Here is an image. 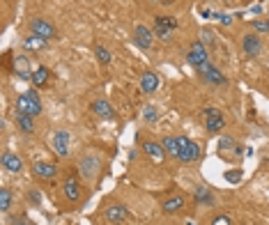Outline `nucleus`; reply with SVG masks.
<instances>
[{
    "label": "nucleus",
    "instance_id": "obj_1",
    "mask_svg": "<svg viewBox=\"0 0 269 225\" xmlns=\"http://www.w3.org/2000/svg\"><path fill=\"white\" fill-rule=\"evenodd\" d=\"M161 145L166 150V154H170L172 159L177 161H184V163H191V161L200 159V147L191 138H187V136H168V138H163Z\"/></svg>",
    "mask_w": 269,
    "mask_h": 225
},
{
    "label": "nucleus",
    "instance_id": "obj_2",
    "mask_svg": "<svg viewBox=\"0 0 269 225\" xmlns=\"http://www.w3.org/2000/svg\"><path fill=\"white\" fill-rule=\"evenodd\" d=\"M17 113H23V115H33L37 118L39 113H42V99L35 90H28L23 92L21 96L17 99Z\"/></svg>",
    "mask_w": 269,
    "mask_h": 225
},
{
    "label": "nucleus",
    "instance_id": "obj_3",
    "mask_svg": "<svg viewBox=\"0 0 269 225\" xmlns=\"http://www.w3.org/2000/svg\"><path fill=\"white\" fill-rule=\"evenodd\" d=\"M102 168V161H99L97 154H83L81 161H78V172H81L85 179H95Z\"/></svg>",
    "mask_w": 269,
    "mask_h": 225
},
{
    "label": "nucleus",
    "instance_id": "obj_4",
    "mask_svg": "<svg viewBox=\"0 0 269 225\" xmlns=\"http://www.w3.org/2000/svg\"><path fill=\"white\" fill-rule=\"evenodd\" d=\"M205 127L210 134H219L221 129L226 127V118H223V113L219 108H205Z\"/></svg>",
    "mask_w": 269,
    "mask_h": 225
},
{
    "label": "nucleus",
    "instance_id": "obj_5",
    "mask_svg": "<svg viewBox=\"0 0 269 225\" xmlns=\"http://www.w3.org/2000/svg\"><path fill=\"white\" fill-rule=\"evenodd\" d=\"M177 28V21L172 16H156L154 19V30H156V37L163 39V42H170V30Z\"/></svg>",
    "mask_w": 269,
    "mask_h": 225
},
{
    "label": "nucleus",
    "instance_id": "obj_6",
    "mask_svg": "<svg viewBox=\"0 0 269 225\" xmlns=\"http://www.w3.org/2000/svg\"><path fill=\"white\" fill-rule=\"evenodd\" d=\"M187 60L191 64H194L196 69H198L200 64H205V62H210V53H207V48H205V44L200 42H194L191 44V48H189V53H187Z\"/></svg>",
    "mask_w": 269,
    "mask_h": 225
},
{
    "label": "nucleus",
    "instance_id": "obj_7",
    "mask_svg": "<svg viewBox=\"0 0 269 225\" xmlns=\"http://www.w3.org/2000/svg\"><path fill=\"white\" fill-rule=\"evenodd\" d=\"M198 74L203 76V80H207V83H212V85H226V83H228L226 76L221 74V71L216 69L212 62L200 64V67H198Z\"/></svg>",
    "mask_w": 269,
    "mask_h": 225
},
{
    "label": "nucleus",
    "instance_id": "obj_8",
    "mask_svg": "<svg viewBox=\"0 0 269 225\" xmlns=\"http://www.w3.org/2000/svg\"><path fill=\"white\" fill-rule=\"evenodd\" d=\"M30 32L42 39H46V42L55 39V28L51 26L49 21H44V19H33V21H30Z\"/></svg>",
    "mask_w": 269,
    "mask_h": 225
},
{
    "label": "nucleus",
    "instance_id": "obj_9",
    "mask_svg": "<svg viewBox=\"0 0 269 225\" xmlns=\"http://www.w3.org/2000/svg\"><path fill=\"white\" fill-rule=\"evenodd\" d=\"M53 150H55V154L58 156H67L69 154V145H71V138H69V134H67L65 129H60V131H55L53 134Z\"/></svg>",
    "mask_w": 269,
    "mask_h": 225
},
{
    "label": "nucleus",
    "instance_id": "obj_10",
    "mask_svg": "<svg viewBox=\"0 0 269 225\" xmlns=\"http://www.w3.org/2000/svg\"><path fill=\"white\" fill-rule=\"evenodd\" d=\"M33 175L39 177V179H53L58 175V168L53 163H49V161H37L33 166Z\"/></svg>",
    "mask_w": 269,
    "mask_h": 225
},
{
    "label": "nucleus",
    "instance_id": "obj_11",
    "mask_svg": "<svg viewBox=\"0 0 269 225\" xmlns=\"http://www.w3.org/2000/svg\"><path fill=\"white\" fill-rule=\"evenodd\" d=\"M14 74L23 80H30L33 78V69H30V60L26 55H17L14 58Z\"/></svg>",
    "mask_w": 269,
    "mask_h": 225
},
{
    "label": "nucleus",
    "instance_id": "obj_12",
    "mask_svg": "<svg viewBox=\"0 0 269 225\" xmlns=\"http://www.w3.org/2000/svg\"><path fill=\"white\" fill-rule=\"evenodd\" d=\"M134 39H136V44H138L140 48H152V44H154L152 30H150V28H145V26H136Z\"/></svg>",
    "mask_w": 269,
    "mask_h": 225
},
{
    "label": "nucleus",
    "instance_id": "obj_13",
    "mask_svg": "<svg viewBox=\"0 0 269 225\" xmlns=\"http://www.w3.org/2000/svg\"><path fill=\"white\" fill-rule=\"evenodd\" d=\"M242 48H244V53H246V55L255 58V55L260 53V48H262V42H260L258 35H244V39H242Z\"/></svg>",
    "mask_w": 269,
    "mask_h": 225
},
{
    "label": "nucleus",
    "instance_id": "obj_14",
    "mask_svg": "<svg viewBox=\"0 0 269 225\" xmlns=\"http://www.w3.org/2000/svg\"><path fill=\"white\" fill-rule=\"evenodd\" d=\"M62 193H65V198L69 200V202H78V200H81V188H78V182L71 179V177H67L65 182H62Z\"/></svg>",
    "mask_w": 269,
    "mask_h": 225
},
{
    "label": "nucleus",
    "instance_id": "obj_15",
    "mask_svg": "<svg viewBox=\"0 0 269 225\" xmlns=\"http://www.w3.org/2000/svg\"><path fill=\"white\" fill-rule=\"evenodd\" d=\"M106 218L111 220V223H122V220L129 218V209L122 207V204H111V207L106 209Z\"/></svg>",
    "mask_w": 269,
    "mask_h": 225
},
{
    "label": "nucleus",
    "instance_id": "obj_16",
    "mask_svg": "<svg viewBox=\"0 0 269 225\" xmlns=\"http://www.w3.org/2000/svg\"><path fill=\"white\" fill-rule=\"evenodd\" d=\"M3 168L10 172H21V168H23L21 156H17L14 152H5V154H3Z\"/></svg>",
    "mask_w": 269,
    "mask_h": 225
},
{
    "label": "nucleus",
    "instance_id": "obj_17",
    "mask_svg": "<svg viewBox=\"0 0 269 225\" xmlns=\"http://www.w3.org/2000/svg\"><path fill=\"white\" fill-rule=\"evenodd\" d=\"M156 87H159V76H156V74H152V71H145V74L140 76V90L145 92V94L154 92Z\"/></svg>",
    "mask_w": 269,
    "mask_h": 225
},
{
    "label": "nucleus",
    "instance_id": "obj_18",
    "mask_svg": "<svg viewBox=\"0 0 269 225\" xmlns=\"http://www.w3.org/2000/svg\"><path fill=\"white\" fill-rule=\"evenodd\" d=\"M184 195H172V198H168V200H163V204H161V209H163V214H175V211H180V209L184 207Z\"/></svg>",
    "mask_w": 269,
    "mask_h": 225
},
{
    "label": "nucleus",
    "instance_id": "obj_19",
    "mask_svg": "<svg viewBox=\"0 0 269 225\" xmlns=\"http://www.w3.org/2000/svg\"><path fill=\"white\" fill-rule=\"evenodd\" d=\"M143 150H145V154H150L152 159H156V161H161L163 156H166V150H163V145L152 143V140H145V143H143Z\"/></svg>",
    "mask_w": 269,
    "mask_h": 225
},
{
    "label": "nucleus",
    "instance_id": "obj_20",
    "mask_svg": "<svg viewBox=\"0 0 269 225\" xmlns=\"http://www.w3.org/2000/svg\"><path fill=\"white\" fill-rule=\"evenodd\" d=\"M17 124L23 134H35V118L33 115H23V113H17Z\"/></svg>",
    "mask_w": 269,
    "mask_h": 225
},
{
    "label": "nucleus",
    "instance_id": "obj_21",
    "mask_svg": "<svg viewBox=\"0 0 269 225\" xmlns=\"http://www.w3.org/2000/svg\"><path fill=\"white\" fill-rule=\"evenodd\" d=\"M92 113H97L99 118H113V106L106 99H97V101L92 103Z\"/></svg>",
    "mask_w": 269,
    "mask_h": 225
},
{
    "label": "nucleus",
    "instance_id": "obj_22",
    "mask_svg": "<svg viewBox=\"0 0 269 225\" xmlns=\"http://www.w3.org/2000/svg\"><path fill=\"white\" fill-rule=\"evenodd\" d=\"M49 76H51V71L46 69V67H37V69L33 71V85L35 87H44L46 83H49Z\"/></svg>",
    "mask_w": 269,
    "mask_h": 225
},
{
    "label": "nucleus",
    "instance_id": "obj_23",
    "mask_svg": "<svg viewBox=\"0 0 269 225\" xmlns=\"http://www.w3.org/2000/svg\"><path fill=\"white\" fill-rule=\"evenodd\" d=\"M44 46H46V39L37 37V35H28V37L23 39V48H26V51H42Z\"/></svg>",
    "mask_w": 269,
    "mask_h": 225
},
{
    "label": "nucleus",
    "instance_id": "obj_24",
    "mask_svg": "<svg viewBox=\"0 0 269 225\" xmlns=\"http://www.w3.org/2000/svg\"><path fill=\"white\" fill-rule=\"evenodd\" d=\"M10 207H12L10 188H0V211H10Z\"/></svg>",
    "mask_w": 269,
    "mask_h": 225
},
{
    "label": "nucleus",
    "instance_id": "obj_25",
    "mask_svg": "<svg viewBox=\"0 0 269 225\" xmlns=\"http://www.w3.org/2000/svg\"><path fill=\"white\" fill-rule=\"evenodd\" d=\"M95 55H97V60L102 64H108L111 62V53H108V48H104L102 44H97V46H95Z\"/></svg>",
    "mask_w": 269,
    "mask_h": 225
},
{
    "label": "nucleus",
    "instance_id": "obj_26",
    "mask_svg": "<svg viewBox=\"0 0 269 225\" xmlns=\"http://www.w3.org/2000/svg\"><path fill=\"white\" fill-rule=\"evenodd\" d=\"M200 42H203L205 46L214 48V32L207 30V28H205V30H200Z\"/></svg>",
    "mask_w": 269,
    "mask_h": 225
},
{
    "label": "nucleus",
    "instance_id": "obj_27",
    "mask_svg": "<svg viewBox=\"0 0 269 225\" xmlns=\"http://www.w3.org/2000/svg\"><path fill=\"white\" fill-rule=\"evenodd\" d=\"M251 26L255 28V32H269V19H255L251 21Z\"/></svg>",
    "mask_w": 269,
    "mask_h": 225
},
{
    "label": "nucleus",
    "instance_id": "obj_28",
    "mask_svg": "<svg viewBox=\"0 0 269 225\" xmlns=\"http://www.w3.org/2000/svg\"><path fill=\"white\" fill-rule=\"evenodd\" d=\"M196 200H198V202H207V204H212V202H214V200H212V195H210V193H207V191H205L203 186H200L198 191H196Z\"/></svg>",
    "mask_w": 269,
    "mask_h": 225
},
{
    "label": "nucleus",
    "instance_id": "obj_29",
    "mask_svg": "<svg viewBox=\"0 0 269 225\" xmlns=\"http://www.w3.org/2000/svg\"><path fill=\"white\" fill-rule=\"evenodd\" d=\"M145 120H147V122H154V120H156V108L154 106H147L145 108Z\"/></svg>",
    "mask_w": 269,
    "mask_h": 225
},
{
    "label": "nucleus",
    "instance_id": "obj_30",
    "mask_svg": "<svg viewBox=\"0 0 269 225\" xmlns=\"http://www.w3.org/2000/svg\"><path fill=\"white\" fill-rule=\"evenodd\" d=\"M226 179L228 182H239V179H242V172H226Z\"/></svg>",
    "mask_w": 269,
    "mask_h": 225
},
{
    "label": "nucleus",
    "instance_id": "obj_31",
    "mask_svg": "<svg viewBox=\"0 0 269 225\" xmlns=\"http://www.w3.org/2000/svg\"><path fill=\"white\" fill-rule=\"evenodd\" d=\"M28 200H30V202H39V200H42V195H39L37 191H30V193H28Z\"/></svg>",
    "mask_w": 269,
    "mask_h": 225
},
{
    "label": "nucleus",
    "instance_id": "obj_32",
    "mask_svg": "<svg viewBox=\"0 0 269 225\" xmlns=\"http://www.w3.org/2000/svg\"><path fill=\"white\" fill-rule=\"evenodd\" d=\"M152 3H161V0H152Z\"/></svg>",
    "mask_w": 269,
    "mask_h": 225
}]
</instances>
